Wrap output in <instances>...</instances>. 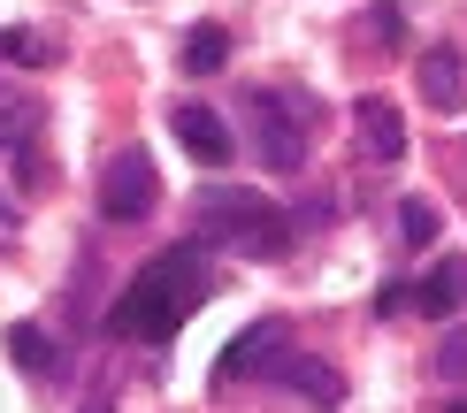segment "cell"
Returning <instances> with one entry per match:
<instances>
[{"label": "cell", "instance_id": "1", "mask_svg": "<svg viewBox=\"0 0 467 413\" xmlns=\"http://www.w3.org/2000/svg\"><path fill=\"white\" fill-rule=\"evenodd\" d=\"M207 291H215L207 253H200V245H161L139 275H130V291L108 306V337H123V345H161V337H177L192 314L207 306Z\"/></svg>", "mask_w": 467, "mask_h": 413}, {"label": "cell", "instance_id": "2", "mask_svg": "<svg viewBox=\"0 0 467 413\" xmlns=\"http://www.w3.org/2000/svg\"><path fill=\"white\" fill-rule=\"evenodd\" d=\"M200 230L207 238H223L230 253H253V261H276L291 253V222L284 207L268 200V191H245V184H223V191H200Z\"/></svg>", "mask_w": 467, "mask_h": 413}, {"label": "cell", "instance_id": "3", "mask_svg": "<svg viewBox=\"0 0 467 413\" xmlns=\"http://www.w3.org/2000/svg\"><path fill=\"white\" fill-rule=\"evenodd\" d=\"M245 130H253V153L268 169H299L306 161V130H315V108L299 92H276V85H253L245 92Z\"/></svg>", "mask_w": 467, "mask_h": 413}, {"label": "cell", "instance_id": "4", "mask_svg": "<svg viewBox=\"0 0 467 413\" xmlns=\"http://www.w3.org/2000/svg\"><path fill=\"white\" fill-rule=\"evenodd\" d=\"M153 207H161V176H153L146 146H123L100 169V214H108V222H146Z\"/></svg>", "mask_w": 467, "mask_h": 413}, {"label": "cell", "instance_id": "5", "mask_svg": "<svg viewBox=\"0 0 467 413\" xmlns=\"http://www.w3.org/2000/svg\"><path fill=\"white\" fill-rule=\"evenodd\" d=\"M284 337H291V329L276 322V314H261V322H245L238 337L223 345V360H215V383H245V376H261V367H276L284 352H291Z\"/></svg>", "mask_w": 467, "mask_h": 413}, {"label": "cell", "instance_id": "6", "mask_svg": "<svg viewBox=\"0 0 467 413\" xmlns=\"http://www.w3.org/2000/svg\"><path fill=\"white\" fill-rule=\"evenodd\" d=\"M169 130L184 138V153H192L200 169H223L230 153H238V138H230V123H223L215 108H200V100H184L177 115H169Z\"/></svg>", "mask_w": 467, "mask_h": 413}, {"label": "cell", "instance_id": "7", "mask_svg": "<svg viewBox=\"0 0 467 413\" xmlns=\"http://www.w3.org/2000/svg\"><path fill=\"white\" fill-rule=\"evenodd\" d=\"M268 376H276L284 390H299L306 406H322V413H337V406H345V376H337L329 360H315V352H284Z\"/></svg>", "mask_w": 467, "mask_h": 413}, {"label": "cell", "instance_id": "8", "mask_svg": "<svg viewBox=\"0 0 467 413\" xmlns=\"http://www.w3.org/2000/svg\"><path fill=\"white\" fill-rule=\"evenodd\" d=\"M353 130L368 146V161H406V115L383 100V92H368V100H353Z\"/></svg>", "mask_w": 467, "mask_h": 413}, {"label": "cell", "instance_id": "9", "mask_svg": "<svg viewBox=\"0 0 467 413\" xmlns=\"http://www.w3.org/2000/svg\"><path fill=\"white\" fill-rule=\"evenodd\" d=\"M414 77H421V100H430L437 115H460L467 108V62H460V46H430Z\"/></svg>", "mask_w": 467, "mask_h": 413}, {"label": "cell", "instance_id": "10", "mask_svg": "<svg viewBox=\"0 0 467 413\" xmlns=\"http://www.w3.org/2000/svg\"><path fill=\"white\" fill-rule=\"evenodd\" d=\"M406 306H414V314H430V322H452V314L467 306V253L437 261V268L414 284V299H406Z\"/></svg>", "mask_w": 467, "mask_h": 413}, {"label": "cell", "instance_id": "11", "mask_svg": "<svg viewBox=\"0 0 467 413\" xmlns=\"http://www.w3.org/2000/svg\"><path fill=\"white\" fill-rule=\"evenodd\" d=\"M8 360L24 367V376H54V367H62V345H54L38 322H16L8 329Z\"/></svg>", "mask_w": 467, "mask_h": 413}, {"label": "cell", "instance_id": "12", "mask_svg": "<svg viewBox=\"0 0 467 413\" xmlns=\"http://www.w3.org/2000/svg\"><path fill=\"white\" fill-rule=\"evenodd\" d=\"M223 62H230V31L223 24H200L184 38V77H215Z\"/></svg>", "mask_w": 467, "mask_h": 413}, {"label": "cell", "instance_id": "13", "mask_svg": "<svg viewBox=\"0 0 467 413\" xmlns=\"http://www.w3.org/2000/svg\"><path fill=\"white\" fill-rule=\"evenodd\" d=\"M54 38H38V31H24V24H0V62H16V69H47L54 62Z\"/></svg>", "mask_w": 467, "mask_h": 413}, {"label": "cell", "instance_id": "14", "mask_svg": "<svg viewBox=\"0 0 467 413\" xmlns=\"http://www.w3.org/2000/svg\"><path fill=\"white\" fill-rule=\"evenodd\" d=\"M31 130H38V100H31V92H8V85H0V146L24 153Z\"/></svg>", "mask_w": 467, "mask_h": 413}, {"label": "cell", "instance_id": "15", "mask_svg": "<svg viewBox=\"0 0 467 413\" xmlns=\"http://www.w3.org/2000/svg\"><path fill=\"white\" fill-rule=\"evenodd\" d=\"M437 230H444V214H437V200H399V238H406V253L437 245Z\"/></svg>", "mask_w": 467, "mask_h": 413}, {"label": "cell", "instance_id": "16", "mask_svg": "<svg viewBox=\"0 0 467 413\" xmlns=\"http://www.w3.org/2000/svg\"><path fill=\"white\" fill-rule=\"evenodd\" d=\"M368 46L399 54V0H376V8H368Z\"/></svg>", "mask_w": 467, "mask_h": 413}, {"label": "cell", "instance_id": "17", "mask_svg": "<svg viewBox=\"0 0 467 413\" xmlns=\"http://www.w3.org/2000/svg\"><path fill=\"white\" fill-rule=\"evenodd\" d=\"M437 376H452V383L467 376V337H444L437 345Z\"/></svg>", "mask_w": 467, "mask_h": 413}, {"label": "cell", "instance_id": "18", "mask_svg": "<svg viewBox=\"0 0 467 413\" xmlns=\"http://www.w3.org/2000/svg\"><path fill=\"white\" fill-rule=\"evenodd\" d=\"M0 230H16V214H8V200H0Z\"/></svg>", "mask_w": 467, "mask_h": 413}, {"label": "cell", "instance_id": "19", "mask_svg": "<svg viewBox=\"0 0 467 413\" xmlns=\"http://www.w3.org/2000/svg\"><path fill=\"white\" fill-rule=\"evenodd\" d=\"M444 413H467V398H452V406H444Z\"/></svg>", "mask_w": 467, "mask_h": 413}]
</instances>
